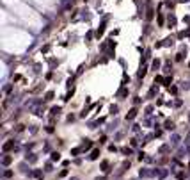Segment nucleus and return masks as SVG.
Masks as SVG:
<instances>
[{"mask_svg": "<svg viewBox=\"0 0 190 180\" xmlns=\"http://www.w3.org/2000/svg\"><path fill=\"white\" fill-rule=\"evenodd\" d=\"M100 170L103 171V173H105V175H108V173H110V162H108V160H101V162H100Z\"/></svg>", "mask_w": 190, "mask_h": 180, "instance_id": "nucleus-6", "label": "nucleus"}, {"mask_svg": "<svg viewBox=\"0 0 190 180\" xmlns=\"http://www.w3.org/2000/svg\"><path fill=\"white\" fill-rule=\"evenodd\" d=\"M61 112H62V109H61V107H52V109H50V116H52V118L59 116Z\"/></svg>", "mask_w": 190, "mask_h": 180, "instance_id": "nucleus-14", "label": "nucleus"}, {"mask_svg": "<svg viewBox=\"0 0 190 180\" xmlns=\"http://www.w3.org/2000/svg\"><path fill=\"white\" fill-rule=\"evenodd\" d=\"M174 23H176V18H174V16H171V18H169V25H174Z\"/></svg>", "mask_w": 190, "mask_h": 180, "instance_id": "nucleus-40", "label": "nucleus"}, {"mask_svg": "<svg viewBox=\"0 0 190 180\" xmlns=\"http://www.w3.org/2000/svg\"><path fill=\"white\" fill-rule=\"evenodd\" d=\"M146 73H148V70H146V68H142V70L137 73V77H139V79H144V75H146Z\"/></svg>", "mask_w": 190, "mask_h": 180, "instance_id": "nucleus-30", "label": "nucleus"}, {"mask_svg": "<svg viewBox=\"0 0 190 180\" xmlns=\"http://www.w3.org/2000/svg\"><path fill=\"white\" fill-rule=\"evenodd\" d=\"M132 132H135V134H140V125H139V123H133V125H132Z\"/></svg>", "mask_w": 190, "mask_h": 180, "instance_id": "nucleus-27", "label": "nucleus"}, {"mask_svg": "<svg viewBox=\"0 0 190 180\" xmlns=\"http://www.w3.org/2000/svg\"><path fill=\"white\" fill-rule=\"evenodd\" d=\"M94 180H107V177H105V175H103V177H96Z\"/></svg>", "mask_w": 190, "mask_h": 180, "instance_id": "nucleus-43", "label": "nucleus"}, {"mask_svg": "<svg viewBox=\"0 0 190 180\" xmlns=\"http://www.w3.org/2000/svg\"><path fill=\"white\" fill-rule=\"evenodd\" d=\"M181 59H183V52H180L178 55H176V61H181Z\"/></svg>", "mask_w": 190, "mask_h": 180, "instance_id": "nucleus-41", "label": "nucleus"}, {"mask_svg": "<svg viewBox=\"0 0 190 180\" xmlns=\"http://www.w3.org/2000/svg\"><path fill=\"white\" fill-rule=\"evenodd\" d=\"M188 171H190V162H188Z\"/></svg>", "mask_w": 190, "mask_h": 180, "instance_id": "nucleus-45", "label": "nucleus"}, {"mask_svg": "<svg viewBox=\"0 0 190 180\" xmlns=\"http://www.w3.org/2000/svg\"><path fill=\"white\" fill-rule=\"evenodd\" d=\"M169 171H171V170H165V168H160L158 178H160V180H164V178H165V177H167V175H169Z\"/></svg>", "mask_w": 190, "mask_h": 180, "instance_id": "nucleus-20", "label": "nucleus"}, {"mask_svg": "<svg viewBox=\"0 0 190 180\" xmlns=\"http://www.w3.org/2000/svg\"><path fill=\"white\" fill-rule=\"evenodd\" d=\"M139 177L140 178H153V168H140L139 170Z\"/></svg>", "mask_w": 190, "mask_h": 180, "instance_id": "nucleus-2", "label": "nucleus"}, {"mask_svg": "<svg viewBox=\"0 0 190 180\" xmlns=\"http://www.w3.org/2000/svg\"><path fill=\"white\" fill-rule=\"evenodd\" d=\"M151 68H153V72H157V70L160 68V61H158V59H157V61H153V64H151Z\"/></svg>", "mask_w": 190, "mask_h": 180, "instance_id": "nucleus-28", "label": "nucleus"}, {"mask_svg": "<svg viewBox=\"0 0 190 180\" xmlns=\"http://www.w3.org/2000/svg\"><path fill=\"white\" fill-rule=\"evenodd\" d=\"M69 180H80V178H78V177H71Z\"/></svg>", "mask_w": 190, "mask_h": 180, "instance_id": "nucleus-44", "label": "nucleus"}, {"mask_svg": "<svg viewBox=\"0 0 190 180\" xmlns=\"http://www.w3.org/2000/svg\"><path fill=\"white\" fill-rule=\"evenodd\" d=\"M174 128H176V125H174V121H172V119H165V121H164V130L174 132Z\"/></svg>", "mask_w": 190, "mask_h": 180, "instance_id": "nucleus-8", "label": "nucleus"}, {"mask_svg": "<svg viewBox=\"0 0 190 180\" xmlns=\"http://www.w3.org/2000/svg\"><path fill=\"white\" fill-rule=\"evenodd\" d=\"M11 162H12V155H7V153H5V155L2 157V166H4V168H7Z\"/></svg>", "mask_w": 190, "mask_h": 180, "instance_id": "nucleus-13", "label": "nucleus"}, {"mask_svg": "<svg viewBox=\"0 0 190 180\" xmlns=\"http://www.w3.org/2000/svg\"><path fill=\"white\" fill-rule=\"evenodd\" d=\"M50 160H52V162H59V160H61V152H57V150L50 152Z\"/></svg>", "mask_w": 190, "mask_h": 180, "instance_id": "nucleus-12", "label": "nucleus"}, {"mask_svg": "<svg viewBox=\"0 0 190 180\" xmlns=\"http://www.w3.org/2000/svg\"><path fill=\"white\" fill-rule=\"evenodd\" d=\"M68 173H69V171H68V170H62V171H61V173H59V178H64V177H66Z\"/></svg>", "mask_w": 190, "mask_h": 180, "instance_id": "nucleus-38", "label": "nucleus"}, {"mask_svg": "<svg viewBox=\"0 0 190 180\" xmlns=\"http://www.w3.org/2000/svg\"><path fill=\"white\" fill-rule=\"evenodd\" d=\"M169 145L172 146V148H180V146H181V136H180V134L172 132L171 138H169Z\"/></svg>", "mask_w": 190, "mask_h": 180, "instance_id": "nucleus-1", "label": "nucleus"}, {"mask_svg": "<svg viewBox=\"0 0 190 180\" xmlns=\"http://www.w3.org/2000/svg\"><path fill=\"white\" fill-rule=\"evenodd\" d=\"M44 130H46L48 134H53V132H55V128H53V125H48V127H44Z\"/></svg>", "mask_w": 190, "mask_h": 180, "instance_id": "nucleus-32", "label": "nucleus"}, {"mask_svg": "<svg viewBox=\"0 0 190 180\" xmlns=\"http://www.w3.org/2000/svg\"><path fill=\"white\" fill-rule=\"evenodd\" d=\"M117 112H119V107L112 104V105H110V114H112V116H117Z\"/></svg>", "mask_w": 190, "mask_h": 180, "instance_id": "nucleus-24", "label": "nucleus"}, {"mask_svg": "<svg viewBox=\"0 0 190 180\" xmlns=\"http://www.w3.org/2000/svg\"><path fill=\"white\" fill-rule=\"evenodd\" d=\"M137 114H139V109H137V107H132V109H130V111L126 112L125 119H126V121H133V119L137 118Z\"/></svg>", "mask_w": 190, "mask_h": 180, "instance_id": "nucleus-3", "label": "nucleus"}, {"mask_svg": "<svg viewBox=\"0 0 190 180\" xmlns=\"http://www.w3.org/2000/svg\"><path fill=\"white\" fill-rule=\"evenodd\" d=\"M128 95H130V89H128V87H125V86H123V87H121V89L116 93V96L119 98V100H126Z\"/></svg>", "mask_w": 190, "mask_h": 180, "instance_id": "nucleus-4", "label": "nucleus"}, {"mask_svg": "<svg viewBox=\"0 0 190 180\" xmlns=\"http://www.w3.org/2000/svg\"><path fill=\"white\" fill-rule=\"evenodd\" d=\"M29 132H30V134H37V127H36V125H30Z\"/></svg>", "mask_w": 190, "mask_h": 180, "instance_id": "nucleus-33", "label": "nucleus"}, {"mask_svg": "<svg viewBox=\"0 0 190 180\" xmlns=\"http://www.w3.org/2000/svg\"><path fill=\"white\" fill-rule=\"evenodd\" d=\"M2 180H7V178H2Z\"/></svg>", "mask_w": 190, "mask_h": 180, "instance_id": "nucleus-47", "label": "nucleus"}, {"mask_svg": "<svg viewBox=\"0 0 190 180\" xmlns=\"http://www.w3.org/2000/svg\"><path fill=\"white\" fill-rule=\"evenodd\" d=\"M37 159H39V157H37L36 153H32V152H27V153H25V162H29V164H36Z\"/></svg>", "mask_w": 190, "mask_h": 180, "instance_id": "nucleus-5", "label": "nucleus"}, {"mask_svg": "<svg viewBox=\"0 0 190 180\" xmlns=\"http://www.w3.org/2000/svg\"><path fill=\"white\" fill-rule=\"evenodd\" d=\"M107 141H108V138H107V134H103V136L100 138V146H101V145H105Z\"/></svg>", "mask_w": 190, "mask_h": 180, "instance_id": "nucleus-31", "label": "nucleus"}, {"mask_svg": "<svg viewBox=\"0 0 190 180\" xmlns=\"http://www.w3.org/2000/svg\"><path fill=\"white\" fill-rule=\"evenodd\" d=\"M14 130H16V132H23V130H25V125H16V128H14Z\"/></svg>", "mask_w": 190, "mask_h": 180, "instance_id": "nucleus-34", "label": "nucleus"}, {"mask_svg": "<svg viewBox=\"0 0 190 180\" xmlns=\"http://www.w3.org/2000/svg\"><path fill=\"white\" fill-rule=\"evenodd\" d=\"M53 96H55V93H53V91H48V93L44 95V100H46V102H52Z\"/></svg>", "mask_w": 190, "mask_h": 180, "instance_id": "nucleus-25", "label": "nucleus"}, {"mask_svg": "<svg viewBox=\"0 0 190 180\" xmlns=\"http://www.w3.org/2000/svg\"><path fill=\"white\" fill-rule=\"evenodd\" d=\"M52 171H53V162L52 160L44 162V173H52Z\"/></svg>", "mask_w": 190, "mask_h": 180, "instance_id": "nucleus-17", "label": "nucleus"}, {"mask_svg": "<svg viewBox=\"0 0 190 180\" xmlns=\"http://www.w3.org/2000/svg\"><path fill=\"white\" fill-rule=\"evenodd\" d=\"M87 159H89V160H98V159H100V148H93V150H91V153H89Z\"/></svg>", "mask_w": 190, "mask_h": 180, "instance_id": "nucleus-10", "label": "nucleus"}, {"mask_svg": "<svg viewBox=\"0 0 190 180\" xmlns=\"http://www.w3.org/2000/svg\"><path fill=\"white\" fill-rule=\"evenodd\" d=\"M119 153L125 155V157H130V155H133V148L132 146H123V148H119Z\"/></svg>", "mask_w": 190, "mask_h": 180, "instance_id": "nucleus-9", "label": "nucleus"}, {"mask_svg": "<svg viewBox=\"0 0 190 180\" xmlns=\"http://www.w3.org/2000/svg\"><path fill=\"white\" fill-rule=\"evenodd\" d=\"M174 175H176V178H178V180H185V178H187V173H185V171H178V173H174Z\"/></svg>", "mask_w": 190, "mask_h": 180, "instance_id": "nucleus-23", "label": "nucleus"}, {"mask_svg": "<svg viewBox=\"0 0 190 180\" xmlns=\"http://www.w3.org/2000/svg\"><path fill=\"white\" fill-rule=\"evenodd\" d=\"M80 146H82V150H84V152H87V150L93 148V141H91V139H84Z\"/></svg>", "mask_w": 190, "mask_h": 180, "instance_id": "nucleus-11", "label": "nucleus"}, {"mask_svg": "<svg viewBox=\"0 0 190 180\" xmlns=\"http://www.w3.org/2000/svg\"><path fill=\"white\" fill-rule=\"evenodd\" d=\"M181 104H183V102H181V100H176V102H174V107H180Z\"/></svg>", "mask_w": 190, "mask_h": 180, "instance_id": "nucleus-42", "label": "nucleus"}, {"mask_svg": "<svg viewBox=\"0 0 190 180\" xmlns=\"http://www.w3.org/2000/svg\"><path fill=\"white\" fill-rule=\"evenodd\" d=\"M157 93H158V87H157V86H153V87L149 89V93H148V98H149V100H151V98H155V95H157Z\"/></svg>", "mask_w": 190, "mask_h": 180, "instance_id": "nucleus-21", "label": "nucleus"}, {"mask_svg": "<svg viewBox=\"0 0 190 180\" xmlns=\"http://www.w3.org/2000/svg\"><path fill=\"white\" fill-rule=\"evenodd\" d=\"M108 152H112V153H116V152H119V148H117L116 145L112 143V145H108Z\"/></svg>", "mask_w": 190, "mask_h": 180, "instance_id": "nucleus-29", "label": "nucleus"}, {"mask_svg": "<svg viewBox=\"0 0 190 180\" xmlns=\"http://www.w3.org/2000/svg\"><path fill=\"white\" fill-rule=\"evenodd\" d=\"M2 177H4V178H11V177H14V171L9 170V168H5V170L2 171Z\"/></svg>", "mask_w": 190, "mask_h": 180, "instance_id": "nucleus-16", "label": "nucleus"}, {"mask_svg": "<svg viewBox=\"0 0 190 180\" xmlns=\"http://www.w3.org/2000/svg\"><path fill=\"white\" fill-rule=\"evenodd\" d=\"M43 171H44V170H32V175H30V177H34V178H39V180H43Z\"/></svg>", "mask_w": 190, "mask_h": 180, "instance_id": "nucleus-15", "label": "nucleus"}, {"mask_svg": "<svg viewBox=\"0 0 190 180\" xmlns=\"http://www.w3.org/2000/svg\"><path fill=\"white\" fill-rule=\"evenodd\" d=\"M123 136H125V132H117L116 136H114V139H116V141H119V139L123 138Z\"/></svg>", "mask_w": 190, "mask_h": 180, "instance_id": "nucleus-37", "label": "nucleus"}, {"mask_svg": "<svg viewBox=\"0 0 190 180\" xmlns=\"http://www.w3.org/2000/svg\"><path fill=\"white\" fill-rule=\"evenodd\" d=\"M117 125H119V119H114V123H110V125H107V132H112V130H116Z\"/></svg>", "mask_w": 190, "mask_h": 180, "instance_id": "nucleus-18", "label": "nucleus"}, {"mask_svg": "<svg viewBox=\"0 0 190 180\" xmlns=\"http://www.w3.org/2000/svg\"><path fill=\"white\" fill-rule=\"evenodd\" d=\"M188 121H190V112H188Z\"/></svg>", "mask_w": 190, "mask_h": 180, "instance_id": "nucleus-46", "label": "nucleus"}, {"mask_svg": "<svg viewBox=\"0 0 190 180\" xmlns=\"http://www.w3.org/2000/svg\"><path fill=\"white\" fill-rule=\"evenodd\" d=\"M11 89H12V86H11V84L4 86V93H11Z\"/></svg>", "mask_w": 190, "mask_h": 180, "instance_id": "nucleus-35", "label": "nucleus"}, {"mask_svg": "<svg viewBox=\"0 0 190 180\" xmlns=\"http://www.w3.org/2000/svg\"><path fill=\"white\" fill-rule=\"evenodd\" d=\"M142 104V98L140 96H133V107H139Z\"/></svg>", "mask_w": 190, "mask_h": 180, "instance_id": "nucleus-26", "label": "nucleus"}, {"mask_svg": "<svg viewBox=\"0 0 190 180\" xmlns=\"http://www.w3.org/2000/svg\"><path fill=\"white\" fill-rule=\"evenodd\" d=\"M80 153H84V150H82V146H75V148H71V155H73V157H76V155H80Z\"/></svg>", "mask_w": 190, "mask_h": 180, "instance_id": "nucleus-19", "label": "nucleus"}, {"mask_svg": "<svg viewBox=\"0 0 190 180\" xmlns=\"http://www.w3.org/2000/svg\"><path fill=\"white\" fill-rule=\"evenodd\" d=\"M171 150H172V146H171L169 143H165V145H162V146L158 148V153L160 155H167V153L171 155Z\"/></svg>", "mask_w": 190, "mask_h": 180, "instance_id": "nucleus-7", "label": "nucleus"}, {"mask_svg": "<svg viewBox=\"0 0 190 180\" xmlns=\"http://www.w3.org/2000/svg\"><path fill=\"white\" fill-rule=\"evenodd\" d=\"M130 146H132V148H137V146H139V138H132V139H130Z\"/></svg>", "mask_w": 190, "mask_h": 180, "instance_id": "nucleus-22", "label": "nucleus"}, {"mask_svg": "<svg viewBox=\"0 0 190 180\" xmlns=\"http://www.w3.org/2000/svg\"><path fill=\"white\" fill-rule=\"evenodd\" d=\"M169 93H172V95H176V93H178V87H176V86H172V87H169Z\"/></svg>", "mask_w": 190, "mask_h": 180, "instance_id": "nucleus-39", "label": "nucleus"}, {"mask_svg": "<svg viewBox=\"0 0 190 180\" xmlns=\"http://www.w3.org/2000/svg\"><path fill=\"white\" fill-rule=\"evenodd\" d=\"M66 119H68V123H73V121H75V114H68Z\"/></svg>", "mask_w": 190, "mask_h": 180, "instance_id": "nucleus-36", "label": "nucleus"}]
</instances>
